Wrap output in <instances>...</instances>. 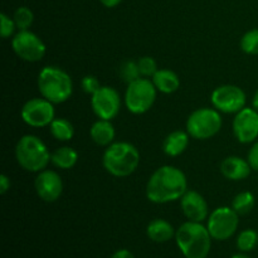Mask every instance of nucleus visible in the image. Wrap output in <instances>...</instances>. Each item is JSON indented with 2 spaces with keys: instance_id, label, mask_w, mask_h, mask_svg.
I'll return each mask as SVG.
<instances>
[{
  "instance_id": "f257e3e1",
  "label": "nucleus",
  "mask_w": 258,
  "mask_h": 258,
  "mask_svg": "<svg viewBox=\"0 0 258 258\" xmlns=\"http://www.w3.org/2000/svg\"><path fill=\"white\" fill-rule=\"evenodd\" d=\"M188 190V179L179 168L164 165L156 169L146 184V197L154 204H166L181 199Z\"/></svg>"
},
{
  "instance_id": "f03ea898",
  "label": "nucleus",
  "mask_w": 258,
  "mask_h": 258,
  "mask_svg": "<svg viewBox=\"0 0 258 258\" xmlns=\"http://www.w3.org/2000/svg\"><path fill=\"white\" fill-rule=\"evenodd\" d=\"M212 236L207 226L188 221L175 233L178 248L185 258H207L212 248Z\"/></svg>"
},
{
  "instance_id": "7ed1b4c3",
  "label": "nucleus",
  "mask_w": 258,
  "mask_h": 258,
  "mask_svg": "<svg viewBox=\"0 0 258 258\" xmlns=\"http://www.w3.org/2000/svg\"><path fill=\"white\" fill-rule=\"evenodd\" d=\"M140 164V153L135 145L117 141L107 146L102 156V165L108 174L125 178L135 173Z\"/></svg>"
},
{
  "instance_id": "20e7f679",
  "label": "nucleus",
  "mask_w": 258,
  "mask_h": 258,
  "mask_svg": "<svg viewBox=\"0 0 258 258\" xmlns=\"http://www.w3.org/2000/svg\"><path fill=\"white\" fill-rule=\"evenodd\" d=\"M42 97L54 105L66 102L73 93V82L64 70L55 66H47L40 70L37 80Z\"/></svg>"
},
{
  "instance_id": "39448f33",
  "label": "nucleus",
  "mask_w": 258,
  "mask_h": 258,
  "mask_svg": "<svg viewBox=\"0 0 258 258\" xmlns=\"http://www.w3.org/2000/svg\"><path fill=\"white\" fill-rule=\"evenodd\" d=\"M52 154L47 145L35 135H24L15 146V159L22 169L29 173H39L47 169Z\"/></svg>"
},
{
  "instance_id": "423d86ee",
  "label": "nucleus",
  "mask_w": 258,
  "mask_h": 258,
  "mask_svg": "<svg viewBox=\"0 0 258 258\" xmlns=\"http://www.w3.org/2000/svg\"><path fill=\"white\" fill-rule=\"evenodd\" d=\"M223 120L216 108L203 107L193 111L186 120V133L196 140H208L221 131Z\"/></svg>"
},
{
  "instance_id": "0eeeda50",
  "label": "nucleus",
  "mask_w": 258,
  "mask_h": 258,
  "mask_svg": "<svg viewBox=\"0 0 258 258\" xmlns=\"http://www.w3.org/2000/svg\"><path fill=\"white\" fill-rule=\"evenodd\" d=\"M156 90L153 81L149 78H139L128 83L125 92V106L134 115L146 113L154 106L156 100Z\"/></svg>"
},
{
  "instance_id": "6e6552de",
  "label": "nucleus",
  "mask_w": 258,
  "mask_h": 258,
  "mask_svg": "<svg viewBox=\"0 0 258 258\" xmlns=\"http://www.w3.org/2000/svg\"><path fill=\"white\" fill-rule=\"evenodd\" d=\"M239 214L232 207H218L209 214L207 228L216 241H227L238 229Z\"/></svg>"
},
{
  "instance_id": "1a4fd4ad",
  "label": "nucleus",
  "mask_w": 258,
  "mask_h": 258,
  "mask_svg": "<svg viewBox=\"0 0 258 258\" xmlns=\"http://www.w3.org/2000/svg\"><path fill=\"white\" fill-rule=\"evenodd\" d=\"M12 48L20 59L29 63L39 62L47 53L44 42L29 29L19 30L14 35L12 39Z\"/></svg>"
},
{
  "instance_id": "9d476101",
  "label": "nucleus",
  "mask_w": 258,
  "mask_h": 258,
  "mask_svg": "<svg viewBox=\"0 0 258 258\" xmlns=\"http://www.w3.org/2000/svg\"><path fill=\"white\" fill-rule=\"evenodd\" d=\"M212 105L219 112L237 113L246 107L247 97L241 87L234 85H223L217 87L211 96Z\"/></svg>"
},
{
  "instance_id": "9b49d317",
  "label": "nucleus",
  "mask_w": 258,
  "mask_h": 258,
  "mask_svg": "<svg viewBox=\"0 0 258 258\" xmlns=\"http://www.w3.org/2000/svg\"><path fill=\"white\" fill-rule=\"evenodd\" d=\"M20 117L30 127L49 126L55 118L54 103L44 97L32 98L23 105Z\"/></svg>"
},
{
  "instance_id": "f8f14e48",
  "label": "nucleus",
  "mask_w": 258,
  "mask_h": 258,
  "mask_svg": "<svg viewBox=\"0 0 258 258\" xmlns=\"http://www.w3.org/2000/svg\"><path fill=\"white\" fill-rule=\"evenodd\" d=\"M91 107L98 118L113 120L121 110L120 93L110 86H101L91 97Z\"/></svg>"
},
{
  "instance_id": "ddd939ff",
  "label": "nucleus",
  "mask_w": 258,
  "mask_h": 258,
  "mask_svg": "<svg viewBox=\"0 0 258 258\" xmlns=\"http://www.w3.org/2000/svg\"><path fill=\"white\" fill-rule=\"evenodd\" d=\"M234 138L241 144H252L258 139V111L244 107L236 113L232 123Z\"/></svg>"
},
{
  "instance_id": "4468645a",
  "label": "nucleus",
  "mask_w": 258,
  "mask_h": 258,
  "mask_svg": "<svg viewBox=\"0 0 258 258\" xmlns=\"http://www.w3.org/2000/svg\"><path fill=\"white\" fill-rule=\"evenodd\" d=\"M34 188L38 197L43 202L53 203V202L58 201L63 193L62 178L57 171L44 169L38 173L34 180Z\"/></svg>"
},
{
  "instance_id": "2eb2a0df",
  "label": "nucleus",
  "mask_w": 258,
  "mask_h": 258,
  "mask_svg": "<svg viewBox=\"0 0 258 258\" xmlns=\"http://www.w3.org/2000/svg\"><path fill=\"white\" fill-rule=\"evenodd\" d=\"M181 212L188 221L203 223L209 217L208 203L197 190H186L180 199Z\"/></svg>"
},
{
  "instance_id": "dca6fc26",
  "label": "nucleus",
  "mask_w": 258,
  "mask_h": 258,
  "mask_svg": "<svg viewBox=\"0 0 258 258\" xmlns=\"http://www.w3.org/2000/svg\"><path fill=\"white\" fill-rule=\"evenodd\" d=\"M253 169L249 165L248 160L239 158V156H228L221 164V173L228 180H244L251 175Z\"/></svg>"
},
{
  "instance_id": "f3484780",
  "label": "nucleus",
  "mask_w": 258,
  "mask_h": 258,
  "mask_svg": "<svg viewBox=\"0 0 258 258\" xmlns=\"http://www.w3.org/2000/svg\"><path fill=\"white\" fill-rule=\"evenodd\" d=\"M176 231L173 224L166 219L156 218L153 219L146 227V236L155 243H165L170 239L175 238Z\"/></svg>"
},
{
  "instance_id": "a211bd4d",
  "label": "nucleus",
  "mask_w": 258,
  "mask_h": 258,
  "mask_svg": "<svg viewBox=\"0 0 258 258\" xmlns=\"http://www.w3.org/2000/svg\"><path fill=\"white\" fill-rule=\"evenodd\" d=\"M90 135L93 143L98 146H108L113 143L116 136L115 127L110 120L98 118L92 123L90 128Z\"/></svg>"
},
{
  "instance_id": "6ab92c4d",
  "label": "nucleus",
  "mask_w": 258,
  "mask_h": 258,
  "mask_svg": "<svg viewBox=\"0 0 258 258\" xmlns=\"http://www.w3.org/2000/svg\"><path fill=\"white\" fill-rule=\"evenodd\" d=\"M189 135L186 131L175 130L169 134L163 143V151L170 158L181 155L189 145Z\"/></svg>"
},
{
  "instance_id": "aec40b11",
  "label": "nucleus",
  "mask_w": 258,
  "mask_h": 258,
  "mask_svg": "<svg viewBox=\"0 0 258 258\" xmlns=\"http://www.w3.org/2000/svg\"><path fill=\"white\" fill-rule=\"evenodd\" d=\"M151 81L155 85L156 90L161 93H165V95L176 92L179 87H180V78H179V76L174 71L166 70V68L158 70V72L154 75Z\"/></svg>"
},
{
  "instance_id": "412c9836",
  "label": "nucleus",
  "mask_w": 258,
  "mask_h": 258,
  "mask_svg": "<svg viewBox=\"0 0 258 258\" xmlns=\"http://www.w3.org/2000/svg\"><path fill=\"white\" fill-rule=\"evenodd\" d=\"M78 161V153L70 146H62L54 150L50 156V163L58 169H72Z\"/></svg>"
},
{
  "instance_id": "4be33fe9",
  "label": "nucleus",
  "mask_w": 258,
  "mask_h": 258,
  "mask_svg": "<svg viewBox=\"0 0 258 258\" xmlns=\"http://www.w3.org/2000/svg\"><path fill=\"white\" fill-rule=\"evenodd\" d=\"M50 135L58 141L67 143L71 141L75 136V127L72 123L66 118H54L49 125Z\"/></svg>"
},
{
  "instance_id": "5701e85b",
  "label": "nucleus",
  "mask_w": 258,
  "mask_h": 258,
  "mask_svg": "<svg viewBox=\"0 0 258 258\" xmlns=\"http://www.w3.org/2000/svg\"><path fill=\"white\" fill-rule=\"evenodd\" d=\"M254 196L251 191H241L234 197L232 202V208L239 214V216H246L251 213L254 207Z\"/></svg>"
},
{
  "instance_id": "b1692460",
  "label": "nucleus",
  "mask_w": 258,
  "mask_h": 258,
  "mask_svg": "<svg viewBox=\"0 0 258 258\" xmlns=\"http://www.w3.org/2000/svg\"><path fill=\"white\" fill-rule=\"evenodd\" d=\"M237 248L239 252H248L253 251L258 244V233L254 229H244L237 237Z\"/></svg>"
},
{
  "instance_id": "393cba45",
  "label": "nucleus",
  "mask_w": 258,
  "mask_h": 258,
  "mask_svg": "<svg viewBox=\"0 0 258 258\" xmlns=\"http://www.w3.org/2000/svg\"><path fill=\"white\" fill-rule=\"evenodd\" d=\"M239 47L246 54L258 55V28L248 30L242 35Z\"/></svg>"
},
{
  "instance_id": "a878e982",
  "label": "nucleus",
  "mask_w": 258,
  "mask_h": 258,
  "mask_svg": "<svg viewBox=\"0 0 258 258\" xmlns=\"http://www.w3.org/2000/svg\"><path fill=\"white\" fill-rule=\"evenodd\" d=\"M13 19H14L15 25H17V29L28 30L30 28V25L33 24L34 15H33V12L29 8L20 7L15 10Z\"/></svg>"
},
{
  "instance_id": "bb28decb",
  "label": "nucleus",
  "mask_w": 258,
  "mask_h": 258,
  "mask_svg": "<svg viewBox=\"0 0 258 258\" xmlns=\"http://www.w3.org/2000/svg\"><path fill=\"white\" fill-rule=\"evenodd\" d=\"M120 76L126 83H131L134 81L139 80L141 77L140 70H139V64L135 60H126L121 64L120 67Z\"/></svg>"
},
{
  "instance_id": "cd10ccee",
  "label": "nucleus",
  "mask_w": 258,
  "mask_h": 258,
  "mask_svg": "<svg viewBox=\"0 0 258 258\" xmlns=\"http://www.w3.org/2000/svg\"><path fill=\"white\" fill-rule=\"evenodd\" d=\"M138 64L141 76L145 78H153L154 75L159 70L156 60L153 57H149V55H144V57L139 58Z\"/></svg>"
},
{
  "instance_id": "c85d7f7f",
  "label": "nucleus",
  "mask_w": 258,
  "mask_h": 258,
  "mask_svg": "<svg viewBox=\"0 0 258 258\" xmlns=\"http://www.w3.org/2000/svg\"><path fill=\"white\" fill-rule=\"evenodd\" d=\"M0 34H2L3 39H8V38L12 37L14 34L15 29H17V25H15L14 19L8 17L5 13H2L0 14Z\"/></svg>"
},
{
  "instance_id": "c756f323",
  "label": "nucleus",
  "mask_w": 258,
  "mask_h": 258,
  "mask_svg": "<svg viewBox=\"0 0 258 258\" xmlns=\"http://www.w3.org/2000/svg\"><path fill=\"white\" fill-rule=\"evenodd\" d=\"M81 86H82V90L91 96H92L95 92H97L98 88L101 87L100 81L97 80V77H95V76L92 75L85 76V77L82 78Z\"/></svg>"
},
{
  "instance_id": "7c9ffc66",
  "label": "nucleus",
  "mask_w": 258,
  "mask_h": 258,
  "mask_svg": "<svg viewBox=\"0 0 258 258\" xmlns=\"http://www.w3.org/2000/svg\"><path fill=\"white\" fill-rule=\"evenodd\" d=\"M247 160H248L249 165L253 170L258 171V140H256L252 145V148L249 149L248 155H247Z\"/></svg>"
},
{
  "instance_id": "2f4dec72",
  "label": "nucleus",
  "mask_w": 258,
  "mask_h": 258,
  "mask_svg": "<svg viewBox=\"0 0 258 258\" xmlns=\"http://www.w3.org/2000/svg\"><path fill=\"white\" fill-rule=\"evenodd\" d=\"M10 185H12V183H10L9 176L5 175V174H2L0 175V194L7 193L10 189Z\"/></svg>"
},
{
  "instance_id": "473e14b6",
  "label": "nucleus",
  "mask_w": 258,
  "mask_h": 258,
  "mask_svg": "<svg viewBox=\"0 0 258 258\" xmlns=\"http://www.w3.org/2000/svg\"><path fill=\"white\" fill-rule=\"evenodd\" d=\"M110 258H135V256H134L131 251H128V249L126 248H122L116 251Z\"/></svg>"
},
{
  "instance_id": "72a5a7b5",
  "label": "nucleus",
  "mask_w": 258,
  "mask_h": 258,
  "mask_svg": "<svg viewBox=\"0 0 258 258\" xmlns=\"http://www.w3.org/2000/svg\"><path fill=\"white\" fill-rule=\"evenodd\" d=\"M100 2H101V4L106 8H115V7H117V5L120 4L122 0H100Z\"/></svg>"
},
{
  "instance_id": "f704fd0d",
  "label": "nucleus",
  "mask_w": 258,
  "mask_h": 258,
  "mask_svg": "<svg viewBox=\"0 0 258 258\" xmlns=\"http://www.w3.org/2000/svg\"><path fill=\"white\" fill-rule=\"evenodd\" d=\"M252 107L258 111V90L256 91V93H254L253 100H252Z\"/></svg>"
},
{
  "instance_id": "c9c22d12",
  "label": "nucleus",
  "mask_w": 258,
  "mask_h": 258,
  "mask_svg": "<svg viewBox=\"0 0 258 258\" xmlns=\"http://www.w3.org/2000/svg\"><path fill=\"white\" fill-rule=\"evenodd\" d=\"M231 258H252V257H249L248 254L244 253V252H239V253L233 254V256H232Z\"/></svg>"
}]
</instances>
